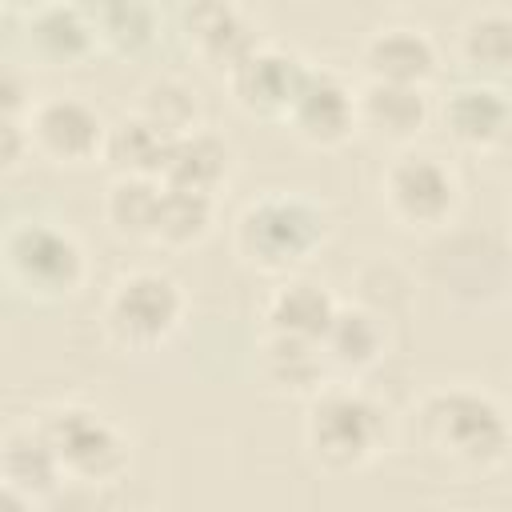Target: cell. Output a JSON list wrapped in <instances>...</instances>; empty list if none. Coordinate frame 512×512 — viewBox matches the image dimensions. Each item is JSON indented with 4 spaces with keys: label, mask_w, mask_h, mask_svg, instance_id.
<instances>
[{
    "label": "cell",
    "mask_w": 512,
    "mask_h": 512,
    "mask_svg": "<svg viewBox=\"0 0 512 512\" xmlns=\"http://www.w3.org/2000/svg\"><path fill=\"white\" fill-rule=\"evenodd\" d=\"M8 480L28 484V488H48L56 476V452L44 436H12L4 452Z\"/></svg>",
    "instance_id": "19"
},
{
    "label": "cell",
    "mask_w": 512,
    "mask_h": 512,
    "mask_svg": "<svg viewBox=\"0 0 512 512\" xmlns=\"http://www.w3.org/2000/svg\"><path fill=\"white\" fill-rule=\"evenodd\" d=\"M36 128L44 136V144L60 156H84L96 148V136H100V124L92 116V108H84L80 100H52L40 108L36 116Z\"/></svg>",
    "instance_id": "13"
},
{
    "label": "cell",
    "mask_w": 512,
    "mask_h": 512,
    "mask_svg": "<svg viewBox=\"0 0 512 512\" xmlns=\"http://www.w3.org/2000/svg\"><path fill=\"white\" fill-rule=\"evenodd\" d=\"M272 368L280 380L288 384H304L312 372H316V356L308 348V340H292V336H280L272 344Z\"/></svg>",
    "instance_id": "24"
},
{
    "label": "cell",
    "mask_w": 512,
    "mask_h": 512,
    "mask_svg": "<svg viewBox=\"0 0 512 512\" xmlns=\"http://www.w3.org/2000/svg\"><path fill=\"white\" fill-rule=\"evenodd\" d=\"M300 80H304V68L284 52H252L244 64H236V92L244 96V104H256V108L292 104Z\"/></svg>",
    "instance_id": "9"
},
{
    "label": "cell",
    "mask_w": 512,
    "mask_h": 512,
    "mask_svg": "<svg viewBox=\"0 0 512 512\" xmlns=\"http://www.w3.org/2000/svg\"><path fill=\"white\" fill-rule=\"evenodd\" d=\"M388 188H392V200L404 216L412 220H436L448 204H452V180L448 172L428 160V156H408L392 168L388 176Z\"/></svg>",
    "instance_id": "7"
},
{
    "label": "cell",
    "mask_w": 512,
    "mask_h": 512,
    "mask_svg": "<svg viewBox=\"0 0 512 512\" xmlns=\"http://www.w3.org/2000/svg\"><path fill=\"white\" fill-rule=\"evenodd\" d=\"M8 256L20 268V276L40 284V288H68L76 280V272H80L76 244L64 232L40 228V224L16 228L12 240H8Z\"/></svg>",
    "instance_id": "6"
},
{
    "label": "cell",
    "mask_w": 512,
    "mask_h": 512,
    "mask_svg": "<svg viewBox=\"0 0 512 512\" xmlns=\"http://www.w3.org/2000/svg\"><path fill=\"white\" fill-rule=\"evenodd\" d=\"M208 192H192V188H164L160 192V208H156V232L172 236V240H188L196 232H204L208 224Z\"/></svg>",
    "instance_id": "18"
},
{
    "label": "cell",
    "mask_w": 512,
    "mask_h": 512,
    "mask_svg": "<svg viewBox=\"0 0 512 512\" xmlns=\"http://www.w3.org/2000/svg\"><path fill=\"white\" fill-rule=\"evenodd\" d=\"M428 424L436 440L460 460H496L508 444V424L500 408L476 392H444L428 404Z\"/></svg>",
    "instance_id": "1"
},
{
    "label": "cell",
    "mask_w": 512,
    "mask_h": 512,
    "mask_svg": "<svg viewBox=\"0 0 512 512\" xmlns=\"http://www.w3.org/2000/svg\"><path fill=\"white\" fill-rule=\"evenodd\" d=\"M380 432V416L364 396L352 392H332L316 404L312 412V444L320 448V456H328L332 464H352L360 460L372 440Z\"/></svg>",
    "instance_id": "3"
},
{
    "label": "cell",
    "mask_w": 512,
    "mask_h": 512,
    "mask_svg": "<svg viewBox=\"0 0 512 512\" xmlns=\"http://www.w3.org/2000/svg\"><path fill=\"white\" fill-rule=\"evenodd\" d=\"M44 440L52 444L56 460L80 468V472H108L116 460H120V440L116 432L84 412V408H68V412H56L44 428Z\"/></svg>",
    "instance_id": "4"
},
{
    "label": "cell",
    "mask_w": 512,
    "mask_h": 512,
    "mask_svg": "<svg viewBox=\"0 0 512 512\" xmlns=\"http://www.w3.org/2000/svg\"><path fill=\"white\" fill-rule=\"evenodd\" d=\"M320 236V216L300 200H264L240 224V244L264 264H288L312 248Z\"/></svg>",
    "instance_id": "2"
},
{
    "label": "cell",
    "mask_w": 512,
    "mask_h": 512,
    "mask_svg": "<svg viewBox=\"0 0 512 512\" xmlns=\"http://www.w3.org/2000/svg\"><path fill=\"white\" fill-rule=\"evenodd\" d=\"M104 24L116 40H144L148 36V12L136 8V4H116V8H104Z\"/></svg>",
    "instance_id": "25"
},
{
    "label": "cell",
    "mask_w": 512,
    "mask_h": 512,
    "mask_svg": "<svg viewBox=\"0 0 512 512\" xmlns=\"http://www.w3.org/2000/svg\"><path fill=\"white\" fill-rule=\"evenodd\" d=\"M156 208L160 192L148 180H120L112 188V220L128 232H156Z\"/></svg>",
    "instance_id": "20"
},
{
    "label": "cell",
    "mask_w": 512,
    "mask_h": 512,
    "mask_svg": "<svg viewBox=\"0 0 512 512\" xmlns=\"http://www.w3.org/2000/svg\"><path fill=\"white\" fill-rule=\"evenodd\" d=\"M296 124L316 140H336L352 120V100L328 72H304L296 100H292Z\"/></svg>",
    "instance_id": "8"
},
{
    "label": "cell",
    "mask_w": 512,
    "mask_h": 512,
    "mask_svg": "<svg viewBox=\"0 0 512 512\" xmlns=\"http://www.w3.org/2000/svg\"><path fill=\"white\" fill-rule=\"evenodd\" d=\"M192 28H196L200 44H204L216 60L244 64V60L252 56V36H248V28L236 20L232 8H220V4L196 8V12H192Z\"/></svg>",
    "instance_id": "16"
},
{
    "label": "cell",
    "mask_w": 512,
    "mask_h": 512,
    "mask_svg": "<svg viewBox=\"0 0 512 512\" xmlns=\"http://www.w3.org/2000/svg\"><path fill=\"white\" fill-rule=\"evenodd\" d=\"M172 132H164L156 120L148 116H136V120H124L112 128L108 136V156L128 168V172H152V168H164L168 160V148H172Z\"/></svg>",
    "instance_id": "14"
},
{
    "label": "cell",
    "mask_w": 512,
    "mask_h": 512,
    "mask_svg": "<svg viewBox=\"0 0 512 512\" xmlns=\"http://www.w3.org/2000/svg\"><path fill=\"white\" fill-rule=\"evenodd\" d=\"M368 60L384 76V84H416L420 76L432 72V44L420 32L392 28V32L372 40Z\"/></svg>",
    "instance_id": "12"
},
{
    "label": "cell",
    "mask_w": 512,
    "mask_h": 512,
    "mask_svg": "<svg viewBox=\"0 0 512 512\" xmlns=\"http://www.w3.org/2000/svg\"><path fill=\"white\" fill-rule=\"evenodd\" d=\"M272 320L280 328V336H292V340H324L332 320H336V308L328 300V292H320L316 284H292L288 292L276 296L272 304Z\"/></svg>",
    "instance_id": "11"
},
{
    "label": "cell",
    "mask_w": 512,
    "mask_h": 512,
    "mask_svg": "<svg viewBox=\"0 0 512 512\" xmlns=\"http://www.w3.org/2000/svg\"><path fill=\"white\" fill-rule=\"evenodd\" d=\"M324 340L336 352V360L364 364V360H372V352L380 344V332H376L372 316H364V312H336V320H332Z\"/></svg>",
    "instance_id": "21"
},
{
    "label": "cell",
    "mask_w": 512,
    "mask_h": 512,
    "mask_svg": "<svg viewBox=\"0 0 512 512\" xmlns=\"http://www.w3.org/2000/svg\"><path fill=\"white\" fill-rule=\"evenodd\" d=\"M364 112L384 132H412L424 120V96L412 84H372L364 96Z\"/></svg>",
    "instance_id": "17"
},
{
    "label": "cell",
    "mask_w": 512,
    "mask_h": 512,
    "mask_svg": "<svg viewBox=\"0 0 512 512\" xmlns=\"http://www.w3.org/2000/svg\"><path fill=\"white\" fill-rule=\"evenodd\" d=\"M4 508H8V512H20V500H16V492H8V496H4Z\"/></svg>",
    "instance_id": "26"
},
{
    "label": "cell",
    "mask_w": 512,
    "mask_h": 512,
    "mask_svg": "<svg viewBox=\"0 0 512 512\" xmlns=\"http://www.w3.org/2000/svg\"><path fill=\"white\" fill-rule=\"evenodd\" d=\"M468 56L488 68L512 64V20L508 16H480L468 28Z\"/></svg>",
    "instance_id": "22"
},
{
    "label": "cell",
    "mask_w": 512,
    "mask_h": 512,
    "mask_svg": "<svg viewBox=\"0 0 512 512\" xmlns=\"http://www.w3.org/2000/svg\"><path fill=\"white\" fill-rule=\"evenodd\" d=\"M32 36L52 56H72L88 40V32H84V24H80V16L72 8H48V12H40L36 24H32Z\"/></svg>",
    "instance_id": "23"
},
{
    "label": "cell",
    "mask_w": 512,
    "mask_h": 512,
    "mask_svg": "<svg viewBox=\"0 0 512 512\" xmlns=\"http://www.w3.org/2000/svg\"><path fill=\"white\" fill-rule=\"evenodd\" d=\"M176 312H180L176 284L164 280V276H152V272L124 280L120 292H116V300H112V320L132 340H156L160 332L172 328Z\"/></svg>",
    "instance_id": "5"
},
{
    "label": "cell",
    "mask_w": 512,
    "mask_h": 512,
    "mask_svg": "<svg viewBox=\"0 0 512 512\" xmlns=\"http://www.w3.org/2000/svg\"><path fill=\"white\" fill-rule=\"evenodd\" d=\"M448 120L464 140H492L508 124V104L492 88H460L448 104Z\"/></svg>",
    "instance_id": "15"
},
{
    "label": "cell",
    "mask_w": 512,
    "mask_h": 512,
    "mask_svg": "<svg viewBox=\"0 0 512 512\" xmlns=\"http://www.w3.org/2000/svg\"><path fill=\"white\" fill-rule=\"evenodd\" d=\"M508 144H512V136H508Z\"/></svg>",
    "instance_id": "27"
},
{
    "label": "cell",
    "mask_w": 512,
    "mask_h": 512,
    "mask_svg": "<svg viewBox=\"0 0 512 512\" xmlns=\"http://www.w3.org/2000/svg\"><path fill=\"white\" fill-rule=\"evenodd\" d=\"M224 164H228L224 144L204 136V132H192V136H176L172 140L168 160H164V176H168V188L208 192V184L220 180Z\"/></svg>",
    "instance_id": "10"
}]
</instances>
